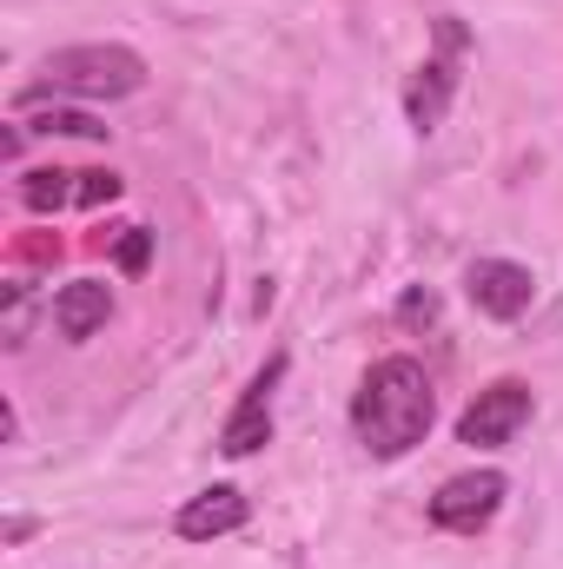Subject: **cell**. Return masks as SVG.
I'll list each match as a JSON object with an SVG mask.
<instances>
[{"mask_svg": "<svg viewBox=\"0 0 563 569\" xmlns=\"http://www.w3.org/2000/svg\"><path fill=\"white\" fill-rule=\"evenodd\" d=\"M279 385H285V351H273L266 371L246 385L239 411H233L226 430H219V450H226V457H253L259 443H273V398H279Z\"/></svg>", "mask_w": 563, "mask_h": 569, "instance_id": "obj_7", "label": "cell"}, {"mask_svg": "<svg viewBox=\"0 0 563 569\" xmlns=\"http://www.w3.org/2000/svg\"><path fill=\"white\" fill-rule=\"evenodd\" d=\"M93 246H100V252L113 246L120 272H146V259H152V232H146V226H120V232H100Z\"/></svg>", "mask_w": 563, "mask_h": 569, "instance_id": "obj_12", "label": "cell"}, {"mask_svg": "<svg viewBox=\"0 0 563 569\" xmlns=\"http://www.w3.org/2000/svg\"><path fill=\"white\" fill-rule=\"evenodd\" d=\"M113 199H120V172H107V166H87V172H67V166H40V172H20V206H27V212L113 206Z\"/></svg>", "mask_w": 563, "mask_h": 569, "instance_id": "obj_4", "label": "cell"}, {"mask_svg": "<svg viewBox=\"0 0 563 569\" xmlns=\"http://www.w3.org/2000/svg\"><path fill=\"white\" fill-rule=\"evenodd\" d=\"M497 503H504V477H497V470H464V477H451V483L431 497V523L471 537V530H484V523L497 517Z\"/></svg>", "mask_w": 563, "mask_h": 569, "instance_id": "obj_6", "label": "cell"}, {"mask_svg": "<svg viewBox=\"0 0 563 569\" xmlns=\"http://www.w3.org/2000/svg\"><path fill=\"white\" fill-rule=\"evenodd\" d=\"M531 385H517V378H497V385H484L471 405H464V418H457V437L464 443H477V450H497V443H511L517 430L531 425Z\"/></svg>", "mask_w": 563, "mask_h": 569, "instance_id": "obj_5", "label": "cell"}, {"mask_svg": "<svg viewBox=\"0 0 563 569\" xmlns=\"http://www.w3.org/2000/svg\"><path fill=\"white\" fill-rule=\"evenodd\" d=\"M398 325H405V331H418V325H437V291H431V284H412V291L398 298Z\"/></svg>", "mask_w": 563, "mask_h": 569, "instance_id": "obj_13", "label": "cell"}, {"mask_svg": "<svg viewBox=\"0 0 563 569\" xmlns=\"http://www.w3.org/2000/svg\"><path fill=\"white\" fill-rule=\"evenodd\" d=\"M437 418V391H431V378H424L418 358H378L372 371H365V385H358V398H352V430H358V443L372 450V457H405V450H418L424 430Z\"/></svg>", "mask_w": 563, "mask_h": 569, "instance_id": "obj_1", "label": "cell"}, {"mask_svg": "<svg viewBox=\"0 0 563 569\" xmlns=\"http://www.w3.org/2000/svg\"><path fill=\"white\" fill-rule=\"evenodd\" d=\"M27 133H60V140H107V127L80 107H27Z\"/></svg>", "mask_w": 563, "mask_h": 569, "instance_id": "obj_11", "label": "cell"}, {"mask_svg": "<svg viewBox=\"0 0 563 569\" xmlns=\"http://www.w3.org/2000/svg\"><path fill=\"white\" fill-rule=\"evenodd\" d=\"M246 517H253V503L233 490V483H213V490H199L179 517H172V530L186 537V543H213V537H233V530H246Z\"/></svg>", "mask_w": 563, "mask_h": 569, "instance_id": "obj_9", "label": "cell"}, {"mask_svg": "<svg viewBox=\"0 0 563 569\" xmlns=\"http://www.w3.org/2000/svg\"><path fill=\"white\" fill-rule=\"evenodd\" d=\"M146 87V60L134 47H60L40 80L20 93V113L40 107L47 93H80V100H127Z\"/></svg>", "mask_w": 563, "mask_h": 569, "instance_id": "obj_2", "label": "cell"}, {"mask_svg": "<svg viewBox=\"0 0 563 569\" xmlns=\"http://www.w3.org/2000/svg\"><path fill=\"white\" fill-rule=\"evenodd\" d=\"M113 318V291L100 279H73V284H60V298H53V325H60V338H93L100 325Z\"/></svg>", "mask_w": 563, "mask_h": 569, "instance_id": "obj_10", "label": "cell"}, {"mask_svg": "<svg viewBox=\"0 0 563 569\" xmlns=\"http://www.w3.org/2000/svg\"><path fill=\"white\" fill-rule=\"evenodd\" d=\"M464 47H471L464 20H457V13H444V20H437V53L424 60L418 73H412V87H405V113H412V127H418V133H437V127H444V113H451V93H457Z\"/></svg>", "mask_w": 563, "mask_h": 569, "instance_id": "obj_3", "label": "cell"}, {"mask_svg": "<svg viewBox=\"0 0 563 569\" xmlns=\"http://www.w3.org/2000/svg\"><path fill=\"white\" fill-rule=\"evenodd\" d=\"M464 291H471V305H477L484 318L511 325V318H524V311H531L537 279H531L524 266H511V259H477V266L464 272Z\"/></svg>", "mask_w": 563, "mask_h": 569, "instance_id": "obj_8", "label": "cell"}]
</instances>
